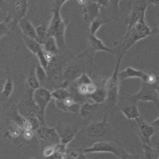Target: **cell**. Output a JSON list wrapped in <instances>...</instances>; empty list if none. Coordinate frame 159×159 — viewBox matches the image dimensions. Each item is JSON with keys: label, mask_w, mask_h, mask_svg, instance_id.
<instances>
[{"label": "cell", "mask_w": 159, "mask_h": 159, "mask_svg": "<svg viewBox=\"0 0 159 159\" xmlns=\"http://www.w3.org/2000/svg\"><path fill=\"white\" fill-rule=\"evenodd\" d=\"M145 12L146 11H143L138 21L130 29L127 30L123 41L119 48V55L124 56L126 52L134 44L152 34L151 29L146 22Z\"/></svg>", "instance_id": "6da1fadb"}, {"label": "cell", "mask_w": 159, "mask_h": 159, "mask_svg": "<svg viewBox=\"0 0 159 159\" xmlns=\"http://www.w3.org/2000/svg\"><path fill=\"white\" fill-rule=\"evenodd\" d=\"M52 17L47 27V36L53 37L59 48H63L65 45V34L68 22L62 19L60 10H52Z\"/></svg>", "instance_id": "7a4b0ae2"}, {"label": "cell", "mask_w": 159, "mask_h": 159, "mask_svg": "<svg viewBox=\"0 0 159 159\" xmlns=\"http://www.w3.org/2000/svg\"><path fill=\"white\" fill-rule=\"evenodd\" d=\"M130 103L136 104L139 101L150 102L158 107L159 103V83L155 84H149L142 82L140 89L135 94L129 98Z\"/></svg>", "instance_id": "3957f363"}, {"label": "cell", "mask_w": 159, "mask_h": 159, "mask_svg": "<svg viewBox=\"0 0 159 159\" xmlns=\"http://www.w3.org/2000/svg\"><path fill=\"white\" fill-rule=\"evenodd\" d=\"M123 56L119 55L117 62L114 68L113 73L107 79L104 89L107 93V100L110 106L114 107L117 103L119 96V69L122 59Z\"/></svg>", "instance_id": "277c9868"}, {"label": "cell", "mask_w": 159, "mask_h": 159, "mask_svg": "<svg viewBox=\"0 0 159 159\" xmlns=\"http://www.w3.org/2000/svg\"><path fill=\"white\" fill-rule=\"evenodd\" d=\"M33 98L37 108V119L41 124L45 125V112L52 98L51 92L44 88H39L34 92Z\"/></svg>", "instance_id": "5b68a950"}, {"label": "cell", "mask_w": 159, "mask_h": 159, "mask_svg": "<svg viewBox=\"0 0 159 159\" xmlns=\"http://www.w3.org/2000/svg\"><path fill=\"white\" fill-rule=\"evenodd\" d=\"M27 9V0H14L8 10L6 23L15 25L25 17Z\"/></svg>", "instance_id": "8992f818"}, {"label": "cell", "mask_w": 159, "mask_h": 159, "mask_svg": "<svg viewBox=\"0 0 159 159\" xmlns=\"http://www.w3.org/2000/svg\"><path fill=\"white\" fill-rule=\"evenodd\" d=\"M111 129V125L107 121L105 116L100 121L89 124L86 130V134L92 139L103 138L110 134Z\"/></svg>", "instance_id": "52a82bcc"}, {"label": "cell", "mask_w": 159, "mask_h": 159, "mask_svg": "<svg viewBox=\"0 0 159 159\" xmlns=\"http://www.w3.org/2000/svg\"><path fill=\"white\" fill-rule=\"evenodd\" d=\"M135 121L134 127L141 142L143 145H151V140L156 132L155 129L140 117L135 120Z\"/></svg>", "instance_id": "ba28073f"}, {"label": "cell", "mask_w": 159, "mask_h": 159, "mask_svg": "<svg viewBox=\"0 0 159 159\" xmlns=\"http://www.w3.org/2000/svg\"><path fill=\"white\" fill-rule=\"evenodd\" d=\"M121 149L116 144L107 141L97 142L92 146L84 149V153H111L119 158Z\"/></svg>", "instance_id": "9c48e42d"}, {"label": "cell", "mask_w": 159, "mask_h": 159, "mask_svg": "<svg viewBox=\"0 0 159 159\" xmlns=\"http://www.w3.org/2000/svg\"><path fill=\"white\" fill-rule=\"evenodd\" d=\"M37 130V137L48 146H55L60 143V139L55 128L44 125Z\"/></svg>", "instance_id": "30bf717a"}, {"label": "cell", "mask_w": 159, "mask_h": 159, "mask_svg": "<svg viewBox=\"0 0 159 159\" xmlns=\"http://www.w3.org/2000/svg\"><path fill=\"white\" fill-rule=\"evenodd\" d=\"M56 129L60 139V143L67 145L76 136L79 131L78 127L60 123Z\"/></svg>", "instance_id": "8fae6325"}, {"label": "cell", "mask_w": 159, "mask_h": 159, "mask_svg": "<svg viewBox=\"0 0 159 159\" xmlns=\"http://www.w3.org/2000/svg\"><path fill=\"white\" fill-rule=\"evenodd\" d=\"M101 6L96 2L92 1L84 6L82 15L85 22L90 24L93 20L97 19L100 15Z\"/></svg>", "instance_id": "7c38bea8"}, {"label": "cell", "mask_w": 159, "mask_h": 159, "mask_svg": "<svg viewBox=\"0 0 159 159\" xmlns=\"http://www.w3.org/2000/svg\"><path fill=\"white\" fill-rule=\"evenodd\" d=\"M148 4L147 1H144L143 2L140 3L139 5H137L132 9L127 19V30L130 29L140 18L142 12L146 11Z\"/></svg>", "instance_id": "4fadbf2b"}, {"label": "cell", "mask_w": 159, "mask_h": 159, "mask_svg": "<svg viewBox=\"0 0 159 159\" xmlns=\"http://www.w3.org/2000/svg\"><path fill=\"white\" fill-rule=\"evenodd\" d=\"M148 73L141 71L132 67H128L126 68L124 70L119 72V80H124L127 79L138 78L142 82H145Z\"/></svg>", "instance_id": "5bb4252c"}, {"label": "cell", "mask_w": 159, "mask_h": 159, "mask_svg": "<svg viewBox=\"0 0 159 159\" xmlns=\"http://www.w3.org/2000/svg\"><path fill=\"white\" fill-rule=\"evenodd\" d=\"M88 40L89 42V47L92 51L94 52L98 51L113 53V51L111 49L107 47L103 43L102 40L96 36V35H91L89 34Z\"/></svg>", "instance_id": "9a60e30c"}, {"label": "cell", "mask_w": 159, "mask_h": 159, "mask_svg": "<svg viewBox=\"0 0 159 159\" xmlns=\"http://www.w3.org/2000/svg\"><path fill=\"white\" fill-rule=\"evenodd\" d=\"M18 23L24 35L36 40L37 41L35 29L29 20L24 17L20 19Z\"/></svg>", "instance_id": "2e32d148"}, {"label": "cell", "mask_w": 159, "mask_h": 159, "mask_svg": "<svg viewBox=\"0 0 159 159\" xmlns=\"http://www.w3.org/2000/svg\"><path fill=\"white\" fill-rule=\"evenodd\" d=\"M122 114L129 120H135L140 117L138 107L136 103H130L121 109Z\"/></svg>", "instance_id": "e0dca14e"}, {"label": "cell", "mask_w": 159, "mask_h": 159, "mask_svg": "<svg viewBox=\"0 0 159 159\" xmlns=\"http://www.w3.org/2000/svg\"><path fill=\"white\" fill-rule=\"evenodd\" d=\"M87 97L93 101L94 103L100 104L107 100V93L105 89L97 88L93 93L89 94Z\"/></svg>", "instance_id": "ac0fdd59"}, {"label": "cell", "mask_w": 159, "mask_h": 159, "mask_svg": "<svg viewBox=\"0 0 159 159\" xmlns=\"http://www.w3.org/2000/svg\"><path fill=\"white\" fill-rule=\"evenodd\" d=\"M42 47L44 51L53 55L57 54L59 50L56 40L53 37H47L45 41L42 44Z\"/></svg>", "instance_id": "d6986e66"}, {"label": "cell", "mask_w": 159, "mask_h": 159, "mask_svg": "<svg viewBox=\"0 0 159 159\" xmlns=\"http://www.w3.org/2000/svg\"><path fill=\"white\" fill-rule=\"evenodd\" d=\"M99 105L96 103H91L88 102H84L80 107V114L82 117L86 118L93 113V112L98 109Z\"/></svg>", "instance_id": "ffe728a7"}, {"label": "cell", "mask_w": 159, "mask_h": 159, "mask_svg": "<svg viewBox=\"0 0 159 159\" xmlns=\"http://www.w3.org/2000/svg\"><path fill=\"white\" fill-rule=\"evenodd\" d=\"M12 120L20 128L24 130H32V125L29 119L25 118L18 113L15 114Z\"/></svg>", "instance_id": "44dd1931"}, {"label": "cell", "mask_w": 159, "mask_h": 159, "mask_svg": "<svg viewBox=\"0 0 159 159\" xmlns=\"http://www.w3.org/2000/svg\"><path fill=\"white\" fill-rule=\"evenodd\" d=\"M142 159H159V152L157 149L151 145H143Z\"/></svg>", "instance_id": "7402d4cb"}, {"label": "cell", "mask_w": 159, "mask_h": 159, "mask_svg": "<svg viewBox=\"0 0 159 159\" xmlns=\"http://www.w3.org/2000/svg\"><path fill=\"white\" fill-rule=\"evenodd\" d=\"M24 41L27 48L32 53L36 55L42 49V45L36 40L31 39L23 35Z\"/></svg>", "instance_id": "603a6c76"}, {"label": "cell", "mask_w": 159, "mask_h": 159, "mask_svg": "<svg viewBox=\"0 0 159 159\" xmlns=\"http://www.w3.org/2000/svg\"><path fill=\"white\" fill-rule=\"evenodd\" d=\"M51 97L56 101H63L70 96V93L67 89L60 88L53 91L51 93Z\"/></svg>", "instance_id": "cb8c5ba5"}, {"label": "cell", "mask_w": 159, "mask_h": 159, "mask_svg": "<svg viewBox=\"0 0 159 159\" xmlns=\"http://www.w3.org/2000/svg\"><path fill=\"white\" fill-rule=\"evenodd\" d=\"M14 89V84L11 77H7V81L4 84V88L2 92V97L4 99H7L12 93Z\"/></svg>", "instance_id": "d4e9b609"}, {"label": "cell", "mask_w": 159, "mask_h": 159, "mask_svg": "<svg viewBox=\"0 0 159 159\" xmlns=\"http://www.w3.org/2000/svg\"><path fill=\"white\" fill-rule=\"evenodd\" d=\"M107 21L103 19L98 17L93 20L89 24V33L91 35H96L97 31L101 28L102 25L106 24Z\"/></svg>", "instance_id": "484cf974"}, {"label": "cell", "mask_w": 159, "mask_h": 159, "mask_svg": "<svg viewBox=\"0 0 159 159\" xmlns=\"http://www.w3.org/2000/svg\"><path fill=\"white\" fill-rule=\"evenodd\" d=\"M36 35L37 37V41L40 44H43L47 39V27L44 25H41L36 27Z\"/></svg>", "instance_id": "4316f807"}, {"label": "cell", "mask_w": 159, "mask_h": 159, "mask_svg": "<svg viewBox=\"0 0 159 159\" xmlns=\"http://www.w3.org/2000/svg\"><path fill=\"white\" fill-rule=\"evenodd\" d=\"M34 73L36 78L39 82L40 84L43 83L47 77L46 70H45L39 64L36 66V68L35 69Z\"/></svg>", "instance_id": "83f0119b"}, {"label": "cell", "mask_w": 159, "mask_h": 159, "mask_svg": "<svg viewBox=\"0 0 159 159\" xmlns=\"http://www.w3.org/2000/svg\"><path fill=\"white\" fill-rule=\"evenodd\" d=\"M27 83H28L29 86L31 89H35V90L40 88V86L39 82L38 81L36 76L35 75L34 72L30 74V76H29L28 80H27Z\"/></svg>", "instance_id": "f1b7e54d"}, {"label": "cell", "mask_w": 159, "mask_h": 159, "mask_svg": "<svg viewBox=\"0 0 159 159\" xmlns=\"http://www.w3.org/2000/svg\"><path fill=\"white\" fill-rule=\"evenodd\" d=\"M36 55L37 56L38 59H39L40 65L45 70H47L49 62L47 61L46 58L45 57L42 47V49H41L40 51H39V52H37V53L36 54Z\"/></svg>", "instance_id": "f546056e"}, {"label": "cell", "mask_w": 159, "mask_h": 159, "mask_svg": "<svg viewBox=\"0 0 159 159\" xmlns=\"http://www.w3.org/2000/svg\"><path fill=\"white\" fill-rule=\"evenodd\" d=\"M68 0H52V10H61V7Z\"/></svg>", "instance_id": "4dcf8cb0"}, {"label": "cell", "mask_w": 159, "mask_h": 159, "mask_svg": "<svg viewBox=\"0 0 159 159\" xmlns=\"http://www.w3.org/2000/svg\"><path fill=\"white\" fill-rule=\"evenodd\" d=\"M55 148V145L47 146L46 148L44 149L43 152V155L45 157L49 158L54 153Z\"/></svg>", "instance_id": "1f68e13d"}, {"label": "cell", "mask_w": 159, "mask_h": 159, "mask_svg": "<svg viewBox=\"0 0 159 159\" xmlns=\"http://www.w3.org/2000/svg\"><path fill=\"white\" fill-rule=\"evenodd\" d=\"M119 159H139L138 157L127 153L124 149H121Z\"/></svg>", "instance_id": "d6a6232c"}, {"label": "cell", "mask_w": 159, "mask_h": 159, "mask_svg": "<svg viewBox=\"0 0 159 159\" xmlns=\"http://www.w3.org/2000/svg\"><path fill=\"white\" fill-rule=\"evenodd\" d=\"M92 1L106 8H109L110 6V0H92Z\"/></svg>", "instance_id": "836d02e7"}, {"label": "cell", "mask_w": 159, "mask_h": 159, "mask_svg": "<svg viewBox=\"0 0 159 159\" xmlns=\"http://www.w3.org/2000/svg\"><path fill=\"white\" fill-rule=\"evenodd\" d=\"M8 31L7 25L6 22L0 23V39L6 34Z\"/></svg>", "instance_id": "e575fe53"}, {"label": "cell", "mask_w": 159, "mask_h": 159, "mask_svg": "<svg viewBox=\"0 0 159 159\" xmlns=\"http://www.w3.org/2000/svg\"><path fill=\"white\" fill-rule=\"evenodd\" d=\"M120 1V0H110L109 7H111L114 11L118 10L119 9V2Z\"/></svg>", "instance_id": "d590c367"}, {"label": "cell", "mask_w": 159, "mask_h": 159, "mask_svg": "<svg viewBox=\"0 0 159 159\" xmlns=\"http://www.w3.org/2000/svg\"><path fill=\"white\" fill-rule=\"evenodd\" d=\"M150 124L153 126V128L155 129L156 132H158L159 128V117H157V118L154 121L152 122Z\"/></svg>", "instance_id": "8d00e7d4"}, {"label": "cell", "mask_w": 159, "mask_h": 159, "mask_svg": "<svg viewBox=\"0 0 159 159\" xmlns=\"http://www.w3.org/2000/svg\"><path fill=\"white\" fill-rule=\"evenodd\" d=\"M24 137L26 139H30L32 138L33 136V130H24Z\"/></svg>", "instance_id": "74e56055"}, {"label": "cell", "mask_w": 159, "mask_h": 159, "mask_svg": "<svg viewBox=\"0 0 159 159\" xmlns=\"http://www.w3.org/2000/svg\"><path fill=\"white\" fill-rule=\"evenodd\" d=\"M77 2L79 5L84 6L87 4V0H77Z\"/></svg>", "instance_id": "f35d334b"}, {"label": "cell", "mask_w": 159, "mask_h": 159, "mask_svg": "<svg viewBox=\"0 0 159 159\" xmlns=\"http://www.w3.org/2000/svg\"><path fill=\"white\" fill-rule=\"evenodd\" d=\"M148 3L150 2L151 4L154 5H158L159 4V0H147Z\"/></svg>", "instance_id": "ab89813d"}, {"label": "cell", "mask_w": 159, "mask_h": 159, "mask_svg": "<svg viewBox=\"0 0 159 159\" xmlns=\"http://www.w3.org/2000/svg\"><path fill=\"white\" fill-rule=\"evenodd\" d=\"M1 81V79H0V81Z\"/></svg>", "instance_id": "60d3db41"}, {"label": "cell", "mask_w": 159, "mask_h": 159, "mask_svg": "<svg viewBox=\"0 0 159 159\" xmlns=\"http://www.w3.org/2000/svg\"><path fill=\"white\" fill-rule=\"evenodd\" d=\"M120 1H121V0H120Z\"/></svg>", "instance_id": "b9f144b4"}]
</instances>
